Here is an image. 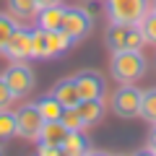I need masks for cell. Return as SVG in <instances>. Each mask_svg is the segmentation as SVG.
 <instances>
[{
	"label": "cell",
	"mask_w": 156,
	"mask_h": 156,
	"mask_svg": "<svg viewBox=\"0 0 156 156\" xmlns=\"http://www.w3.org/2000/svg\"><path fill=\"white\" fill-rule=\"evenodd\" d=\"M146 70H148V60L140 50H120L112 52L109 57V73L117 83H135L146 76Z\"/></svg>",
	"instance_id": "cell-1"
},
{
	"label": "cell",
	"mask_w": 156,
	"mask_h": 156,
	"mask_svg": "<svg viewBox=\"0 0 156 156\" xmlns=\"http://www.w3.org/2000/svg\"><path fill=\"white\" fill-rule=\"evenodd\" d=\"M151 11V0H104V16L109 23H140Z\"/></svg>",
	"instance_id": "cell-2"
},
{
	"label": "cell",
	"mask_w": 156,
	"mask_h": 156,
	"mask_svg": "<svg viewBox=\"0 0 156 156\" xmlns=\"http://www.w3.org/2000/svg\"><path fill=\"white\" fill-rule=\"evenodd\" d=\"M0 76L5 78V83L11 86V91H13L16 99H26V96L34 91V86H37V76H34L31 65H26V60L11 62Z\"/></svg>",
	"instance_id": "cell-3"
},
{
	"label": "cell",
	"mask_w": 156,
	"mask_h": 156,
	"mask_svg": "<svg viewBox=\"0 0 156 156\" xmlns=\"http://www.w3.org/2000/svg\"><path fill=\"white\" fill-rule=\"evenodd\" d=\"M112 112L122 120L140 117V89L135 83H120V89L112 94Z\"/></svg>",
	"instance_id": "cell-4"
},
{
	"label": "cell",
	"mask_w": 156,
	"mask_h": 156,
	"mask_svg": "<svg viewBox=\"0 0 156 156\" xmlns=\"http://www.w3.org/2000/svg\"><path fill=\"white\" fill-rule=\"evenodd\" d=\"M62 29L73 37V42H83L91 31H94V16L86 11L83 5H70L65 8V21H62Z\"/></svg>",
	"instance_id": "cell-5"
},
{
	"label": "cell",
	"mask_w": 156,
	"mask_h": 156,
	"mask_svg": "<svg viewBox=\"0 0 156 156\" xmlns=\"http://www.w3.org/2000/svg\"><path fill=\"white\" fill-rule=\"evenodd\" d=\"M42 115H39L37 104H21L16 109V135L23 140H37L39 138V130H42Z\"/></svg>",
	"instance_id": "cell-6"
},
{
	"label": "cell",
	"mask_w": 156,
	"mask_h": 156,
	"mask_svg": "<svg viewBox=\"0 0 156 156\" xmlns=\"http://www.w3.org/2000/svg\"><path fill=\"white\" fill-rule=\"evenodd\" d=\"M73 78H76V86H78L81 99H104L107 81H104V76H101L99 70L86 68V70H78Z\"/></svg>",
	"instance_id": "cell-7"
},
{
	"label": "cell",
	"mask_w": 156,
	"mask_h": 156,
	"mask_svg": "<svg viewBox=\"0 0 156 156\" xmlns=\"http://www.w3.org/2000/svg\"><path fill=\"white\" fill-rule=\"evenodd\" d=\"M3 55L11 62H21V60H31V29H26L23 23H18L16 31L11 34L5 44V52Z\"/></svg>",
	"instance_id": "cell-8"
},
{
	"label": "cell",
	"mask_w": 156,
	"mask_h": 156,
	"mask_svg": "<svg viewBox=\"0 0 156 156\" xmlns=\"http://www.w3.org/2000/svg\"><path fill=\"white\" fill-rule=\"evenodd\" d=\"M65 8L62 3L57 5H47V8H39L37 13V26L44 29V31H52V29H62V21H65Z\"/></svg>",
	"instance_id": "cell-9"
},
{
	"label": "cell",
	"mask_w": 156,
	"mask_h": 156,
	"mask_svg": "<svg viewBox=\"0 0 156 156\" xmlns=\"http://www.w3.org/2000/svg\"><path fill=\"white\" fill-rule=\"evenodd\" d=\"M62 107H76L81 101V94H78V86H76V78H60L50 91Z\"/></svg>",
	"instance_id": "cell-10"
},
{
	"label": "cell",
	"mask_w": 156,
	"mask_h": 156,
	"mask_svg": "<svg viewBox=\"0 0 156 156\" xmlns=\"http://www.w3.org/2000/svg\"><path fill=\"white\" fill-rule=\"evenodd\" d=\"M73 44L76 42H73V37L65 29H52V31H47V55L50 57H62Z\"/></svg>",
	"instance_id": "cell-11"
},
{
	"label": "cell",
	"mask_w": 156,
	"mask_h": 156,
	"mask_svg": "<svg viewBox=\"0 0 156 156\" xmlns=\"http://www.w3.org/2000/svg\"><path fill=\"white\" fill-rule=\"evenodd\" d=\"M70 130L62 125V120H44L42 122V130H39V138L37 143H55V146H62V140L68 138Z\"/></svg>",
	"instance_id": "cell-12"
},
{
	"label": "cell",
	"mask_w": 156,
	"mask_h": 156,
	"mask_svg": "<svg viewBox=\"0 0 156 156\" xmlns=\"http://www.w3.org/2000/svg\"><path fill=\"white\" fill-rule=\"evenodd\" d=\"M62 154L68 156H86L91 154V138L83 130H70L68 138L62 140Z\"/></svg>",
	"instance_id": "cell-13"
},
{
	"label": "cell",
	"mask_w": 156,
	"mask_h": 156,
	"mask_svg": "<svg viewBox=\"0 0 156 156\" xmlns=\"http://www.w3.org/2000/svg\"><path fill=\"white\" fill-rule=\"evenodd\" d=\"M76 107H78V112H81V117H83L86 128L96 125L101 117H104V99H81Z\"/></svg>",
	"instance_id": "cell-14"
},
{
	"label": "cell",
	"mask_w": 156,
	"mask_h": 156,
	"mask_svg": "<svg viewBox=\"0 0 156 156\" xmlns=\"http://www.w3.org/2000/svg\"><path fill=\"white\" fill-rule=\"evenodd\" d=\"M128 23H109L104 31V44L109 52H120L125 50V39H128Z\"/></svg>",
	"instance_id": "cell-15"
},
{
	"label": "cell",
	"mask_w": 156,
	"mask_h": 156,
	"mask_svg": "<svg viewBox=\"0 0 156 156\" xmlns=\"http://www.w3.org/2000/svg\"><path fill=\"white\" fill-rule=\"evenodd\" d=\"M8 13H11L16 21H34L39 13L37 0H8Z\"/></svg>",
	"instance_id": "cell-16"
},
{
	"label": "cell",
	"mask_w": 156,
	"mask_h": 156,
	"mask_svg": "<svg viewBox=\"0 0 156 156\" xmlns=\"http://www.w3.org/2000/svg\"><path fill=\"white\" fill-rule=\"evenodd\" d=\"M34 104H37V109H39V115H42V120H60V117H62V109H65V107H62L52 94L39 96Z\"/></svg>",
	"instance_id": "cell-17"
},
{
	"label": "cell",
	"mask_w": 156,
	"mask_h": 156,
	"mask_svg": "<svg viewBox=\"0 0 156 156\" xmlns=\"http://www.w3.org/2000/svg\"><path fill=\"white\" fill-rule=\"evenodd\" d=\"M140 117L148 125H156V86L140 91Z\"/></svg>",
	"instance_id": "cell-18"
},
{
	"label": "cell",
	"mask_w": 156,
	"mask_h": 156,
	"mask_svg": "<svg viewBox=\"0 0 156 156\" xmlns=\"http://www.w3.org/2000/svg\"><path fill=\"white\" fill-rule=\"evenodd\" d=\"M16 138V112L0 109V143H8V140Z\"/></svg>",
	"instance_id": "cell-19"
},
{
	"label": "cell",
	"mask_w": 156,
	"mask_h": 156,
	"mask_svg": "<svg viewBox=\"0 0 156 156\" xmlns=\"http://www.w3.org/2000/svg\"><path fill=\"white\" fill-rule=\"evenodd\" d=\"M47 31L44 29H31V60H47Z\"/></svg>",
	"instance_id": "cell-20"
},
{
	"label": "cell",
	"mask_w": 156,
	"mask_h": 156,
	"mask_svg": "<svg viewBox=\"0 0 156 156\" xmlns=\"http://www.w3.org/2000/svg\"><path fill=\"white\" fill-rule=\"evenodd\" d=\"M21 21H16V18L11 16V13H0V55L5 52V44H8V39H11V34L16 31V26Z\"/></svg>",
	"instance_id": "cell-21"
},
{
	"label": "cell",
	"mask_w": 156,
	"mask_h": 156,
	"mask_svg": "<svg viewBox=\"0 0 156 156\" xmlns=\"http://www.w3.org/2000/svg\"><path fill=\"white\" fill-rule=\"evenodd\" d=\"M60 120L68 130H86V122H83V117H81V112H78V107H65Z\"/></svg>",
	"instance_id": "cell-22"
},
{
	"label": "cell",
	"mask_w": 156,
	"mask_h": 156,
	"mask_svg": "<svg viewBox=\"0 0 156 156\" xmlns=\"http://www.w3.org/2000/svg\"><path fill=\"white\" fill-rule=\"evenodd\" d=\"M140 29H143V34H146V42H148V44H156V11L154 8L143 16Z\"/></svg>",
	"instance_id": "cell-23"
},
{
	"label": "cell",
	"mask_w": 156,
	"mask_h": 156,
	"mask_svg": "<svg viewBox=\"0 0 156 156\" xmlns=\"http://www.w3.org/2000/svg\"><path fill=\"white\" fill-rule=\"evenodd\" d=\"M16 101V96H13V91H11V86L5 83V78L0 76V109H8V107Z\"/></svg>",
	"instance_id": "cell-24"
},
{
	"label": "cell",
	"mask_w": 156,
	"mask_h": 156,
	"mask_svg": "<svg viewBox=\"0 0 156 156\" xmlns=\"http://www.w3.org/2000/svg\"><path fill=\"white\" fill-rule=\"evenodd\" d=\"M37 154H39V156H60V154H62V146H55V143H39V146H37Z\"/></svg>",
	"instance_id": "cell-25"
},
{
	"label": "cell",
	"mask_w": 156,
	"mask_h": 156,
	"mask_svg": "<svg viewBox=\"0 0 156 156\" xmlns=\"http://www.w3.org/2000/svg\"><path fill=\"white\" fill-rule=\"evenodd\" d=\"M143 151H146V154H151V156H156V125H151L148 135H146V146H143Z\"/></svg>",
	"instance_id": "cell-26"
},
{
	"label": "cell",
	"mask_w": 156,
	"mask_h": 156,
	"mask_svg": "<svg viewBox=\"0 0 156 156\" xmlns=\"http://www.w3.org/2000/svg\"><path fill=\"white\" fill-rule=\"evenodd\" d=\"M57 3H62V0H37L39 8H47V5H57Z\"/></svg>",
	"instance_id": "cell-27"
},
{
	"label": "cell",
	"mask_w": 156,
	"mask_h": 156,
	"mask_svg": "<svg viewBox=\"0 0 156 156\" xmlns=\"http://www.w3.org/2000/svg\"><path fill=\"white\" fill-rule=\"evenodd\" d=\"M151 8H154V11H156V0H151Z\"/></svg>",
	"instance_id": "cell-28"
},
{
	"label": "cell",
	"mask_w": 156,
	"mask_h": 156,
	"mask_svg": "<svg viewBox=\"0 0 156 156\" xmlns=\"http://www.w3.org/2000/svg\"><path fill=\"white\" fill-rule=\"evenodd\" d=\"M0 154H3V148H0Z\"/></svg>",
	"instance_id": "cell-29"
}]
</instances>
